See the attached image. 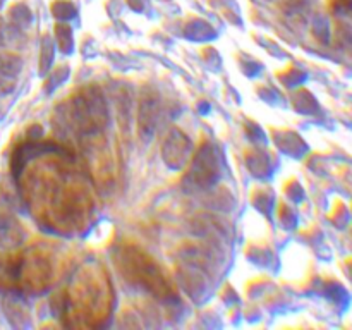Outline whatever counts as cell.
Returning a JSON list of instances; mask_svg holds the SVG:
<instances>
[{"instance_id": "30bf717a", "label": "cell", "mask_w": 352, "mask_h": 330, "mask_svg": "<svg viewBox=\"0 0 352 330\" xmlns=\"http://www.w3.org/2000/svg\"><path fill=\"white\" fill-rule=\"evenodd\" d=\"M23 60L17 55L0 54V98L10 95L17 85Z\"/></svg>"}, {"instance_id": "3957f363", "label": "cell", "mask_w": 352, "mask_h": 330, "mask_svg": "<svg viewBox=\"0 0 352 330\" xmlns=\"http://www.w3.org/2000/svg\"><path fill=\"white\" fill-rule=\"evenodd\" d=\"M60 122L81 143L82 151L109 143V110L98 86H86L64 102Z\"/></svg>"}, {"instance_id": "8992f818", "label": "cell", "mask_w": 352, "mask_h": 330, "mask_svg": "<svg viewBox=\"0 0 352 330\" xmlns=\"http://www.w3.org/2000/svg\"><path fill=\"white\" fill-rule=\"evenodd\" d=\"M220 172H222V164H220L219 150L215 144L206 141L199 146L192 160H189L188 179L196 188L208 189L219 182Z\"/></svg>"}, {"instance_id": "ba28073f", "label": "cell", "mask_w": 352, "mask_h": 330, "mask_svg": "<svg viewBox=\"0 0 352 330\" xmlns=\"http://www.w3.org/2000/svg\"><path fill=\"white\" fill-rule=\"evenodd\" d=\"M162 158L170 168L181 170L191 160V141L188 134L181 129H172L165 136L164 146H162Z\"/></svg>"}, {"instance_id": "52a82bcc", "label": "cell", "mask_w": 352, "mask_h": 330, "mask_svg": "<svg viewBox=\"0 0 352 330\" xmlns=\"http://www.w3.org/2000/svg\"><path fill=\"white\" fill-rule=\"evenodd\" d=\"M160 93L153 86H144L140 95V105H138V134L144 143L153 140L158 120H160Z\"/></svg>"}, {"instance_id": "277c9868", "label": "cell", "mask_w": 352, "mask_h": 330, "mask_svg": "<svg viewBox=\"0 0 352 330\" xmlns=\"http://www.w3.org/2000/svg\"><path fill=\"white\" fill-rule=\"evenodd\" d=\"M57 253L48 244H34L17 256L0 258V282L31 294L47 291L58 275Z\"/></svg>"}, {"instance_id": "9c48e42d", "label": "cell", "mask_w": 352, "mask_h": 330, "mask_svg": "<svg viewBox=\"0 0 352 330\" xmlns=\"http://www.w3.org/2000/svg\"><path fill=\"white\" fill-rule=\"evenodd\" d=\"M24 241V227L19 219L0 201V248L14 250L19 248Z\"/></svg>"}, {"instance_id": "8fae6325", "label": "cell", "mask_w": 352, "mask_h": 330, "mask_svg": "<svg viewBox=\"0 0 352 330\" xmlns=\"http://www.w3.org/2000/svg\"><path fill=\"white\" fill-rule=\"evenodd\" d=\"M3 2H6V0H0V7H2V6H3Z\"/></svg>"}, {"instance_id": "7a4b0ae2", "label": "cell", "mask_w": 352, "mask_h": 330, "mask_svg": "<svg viewBox=\"0 0 352 330\" xmlns=\"http://www.w3.org/2000/svg\"><path fill=\"white\" fill-rule=\"evenodd\" d=\"M113 308L110 278L96 261L85 263L69 280L62 298L65 325L95 329L109 320Z\"/></svg>"}, {"instance_id": "5b68a950", "label": "cell", "mask_w": 352, "mask_h": 330, "mask_svg": "<svg viewBox=\"0 0 352 330\" xmlns=\"http://www.w3.org/2000/svg\"><path fill=\"white\" fill-rule=\"evenodd\" d=\"M113 261L119 274L134 287H140L160 301L170 302L177 299V291L167 272L138 244H119L113 253Z\"/></svg>"}, {"instance_id": "6da1fadb", "label": "cell", "mask_w": 352, "mask_h": 330, "mask_svg": "<svg viewBox=\"0 0 352 330\" xmlns=\"http://www.w3.org/2000/svg\"><path fill=\"white\" fill-rule=\"evenodd\" d=\"M23 195L36 220L55 232H81L95 210V198L86 179L58 158H36L28 167Z\"/></svg>"}]
</instances>
